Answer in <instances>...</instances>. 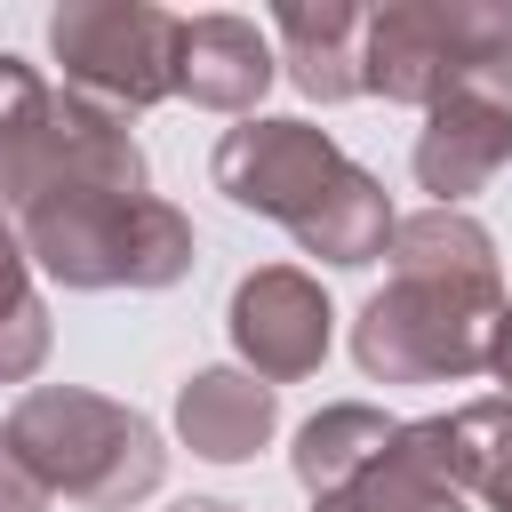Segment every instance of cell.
Wrapping results in <instances>:
<instances>
[{"label": "cell", "mask_w": 512, "mask_h": 512, "mask_svg": "<svg viewBox=\"0 0 512 512\" xmlns=\"http://www.w3.org/2000/svg\"><path fill=\"white\" fill-rule=\"evenodd\" d=\"M208 176L232 208L288 224V240L304 256L336 264V272L376 264L392 248V224H400L384 184L360 160H344L336 136L312 128V120H240V128H224Z\"/></svg>", "instance_id": "cell-1"}, {"label": "cell", "mask_w": 512, "mask_h": 512, "mask_svg": "<svg viewBox=\"0 0 512 512\" xmlns=\"http://www.w3.org/2000/svg\"><path fill=\"white\" fill-rule=\"evenodd\" d=\"M8 224L64 288H176L200 256L192 216L160 192H48Z\"/></svg>", "instance_id": "cell-2"}, {"label": "cell", "mask_w": 512, "mask_h": 512, "mask_svg": "<svg viewBox=\"0 0 512 512\" xmlns=\"http://www.w3.org/2000/svg\"><path fill=\"white\" fill-rule=\"evenodd\" d=\"M8 448L40 472L48 496H72L88 512H128L160 488L168 448L152 432V416H136L128 400L80 392V384H32L8 408Z\"/></svg>", "instance_id": "cell-3"}, {"label": "cell", "mask_w": 512, "mask_h": 512, "mask_svg": "<svg viewBox=\"0 0 512 512\" xmlns=\"http://www.w3.org/2000/svg\"><path fill=\"white\" fill-rule=\"evenodd\" d=\"M496 320H504V280L392 272L352 320V360L368 384H456L488 368Z\"/></svg>", "instance_id": "cell-4"}, {"label": "cell", "mask_w": 512, "mask_h": 512, "mask_svg": "<svg viewBox=\"0 0 512 512\" xmlns=\"http://www.w3.org/2000/svg\"><path fill=\"white\" fill-rule=\"evenodd\" d=\"M512 56V8L504 0H384L368 8L360 88L384 104L432 112L464 72Z\"/></svg>", "instance_id": "cell-5"}, {"label": "cell", "mask_w": 512, "mask_h": 512, "mask_svg": "<svg viewBox=\"0 0 512 512\" xmlns=\"http://www.w3.org/2000/svg\"><path fill=\"white\" fill-rule=\"evenodd\" d=\"M176 40L184 16L152 0H64L48 16V56L64 64V88L120 120L176 96Z\"/></svg>", "instance_id": "cell-6"}, {"label": "cell", "mask_w": 512, "mask_h": 512, "mask_svg": "<svg viewBox=\"0 0 512 512\" xmlns=\"http://www.w3.org/2000/svg\"><path fill=\"white\" fill-rule=\"evenodd\" d=\"M48 192H152L144 184V144L128 136V120L56 88L40 128L0 160V216L32 208Z\"/></svg>", "instance_id": "cell-7"}, {"label": "cell", "mask_w": 512, "mask_h": 512, "mask_svg": "<svg viewBox=\"0 0 512 512\" xmlns=\"http://www.w3.org/2000/svg\"><path fill=\"white\" fill-rule=\"evenodd\" d=\"M408 160H416V184L432 192V208H464L472 192H488L512 168V56L464 72L424 112V136Z\"/></svg>", "instance_id": "cell-8"}, {"label": "cell", "mask_w": 512, "mask_h": 512, "mask_svg": "<svg viewBox=\"0 0 512 512\" xmlns=\"http://www.w3.org/2000/svg\"><path fill=\"white\" fill-rule=\"evenodd\" d=\"M224 328H232V352L248 360V376H264V384H296V376H312V368L328 360L336 304H328V288H320L312 272H296V264H264V272H248V280L232 288Z\"/></svg>", "instance_id": "cell-9"}, {"label": "cell", "mask_w": 512, "mask_h": 512, "mask_svg": "<svg viewBox=\"0 0 512 512\" xmlns=\"http://www.w3.org/2000/svg\"><path fill=\"white\" fill-rule=\"evenodd\" d=\"M312 512H464V488L448 464V416L400 424L384 456L360 464L336 496H312Z\"/></svg>", "instance_id": "cell-10"}, {"label": "cell", "mask_w": 512, "mask_h": 512, "mask_svg": "<svg viewBox=\"0 0 512 512\" xmlns=\"http://www.w3.org/2000/svg\"><path fill=\"white\" fill-rule=\"evenodd\" d=\"M280 80V56L264 40V24L248 16H184V40H176V96L208 104V112H240L256 120L264 88Z\"/></svg>", "instance_id": "cell-11"}, {"label": "cell", "mask_w": 512, "mask_h": 512, "mask_svg": "<svg viewBox=\"0 0 512 512\" xmlns=\"http://www.w3.org/2000/svg\"><path fill=\"white\" fill-rule=\"evenodd\" d=\"M272 40H280V72L296 80V96H312V104L368 96L360 88L368 8H352V0H280L272 8Z\"/></svg>", "instance_id": "cell-12"}, {"label": "cell", "mask_w": 512, "mask_h": 512, "mask_svg": "<svg viewBox=\"0 0 512 512\" xmlns=\"http://www.w3.org/2000/svg\"><path fill=\"white\" fill-rule=\"evenodd\" d=\"M272 424H280V400H272V384L248 376V368H192V376L176 384V432H184V448L208 456V464L256 456V448L272 440Z\"/></svg>", "instance_id": "cell-13"}, {"label": "cell", "mask_w": 512, "mask_h": 512, "mask_svg": "<svg viewBox=\"0 0 512 512\" xmlns=\"http://www.w3.org/2000/svg\"><path fill=\"white\" fill-rule=\"evenodd\" d=\"M392 432H400V416H384V408H368V400H336V408H320V416L296 432L288 464H296L304 496H336L360 464H376V456H384V440H392Z\"/></svg>", "instance_id": "cell-14"}, {"label": "cell", "mask_w": 512, "mask_h": 512, "mask_svg": "<svg viewBox=\"0 0 512 512\" xmlns=\"http://www.w3.org/2000/svg\"><path fill=\"white\" fill-rule=\"evenodd\" d=\"M448 464L464 496H480L488 512H512V392L448 408Z\"/></svg>", "instance_id": "cell-15"}, {"label": "cell", "mask_w": 512, "mask_h": 512, "mask_svg": "<svg viewBox=\"0 0 512 512\" xmlns=\"http://www.w3.org/2000/svg\"><path fill=\"white\" fill-rule=\"evenodd\" d=\"M392 272H464V280H504L496 272V240L464 216V208H416L392 224Z\"/></svg>", "instance_id": "cell-16"}, {"label": "cell", "mask_w": 512, "mask_h": 512, "mask_svg": "<svg viewBox=\"0 0 512 512\" xmlns=\"http://www.w3.org/2000/svg\"><path fill=\"white\" fill-rule=\"evenodd\" d=\"M48 344H56V328L32 288V256H24L16 224L0 216V384H32L48 368Z\"/></svg>", "instance_id": "cell-17"}, {"label": "cell", "mask_w": 512, "mask_h": 512, "mask_svg": "<svg viewBox=\"0 0 512 512\" xmlns=\"http://www.w3.org/2000/svg\"><path fill=\"white\" fill-rule=\"evenodd\" d=\"M48 96H56V88H48V80H40L24 56H8V48H0V160H8V152H16L32 128H40Z\"/></svg>", "instance_id": "cell-18"}, {"label": "cell", "mask_w": 512, "mask_h": 512, "mask_svg": "<svg viewBox=\"0 0 512 512\" xmlns=\"http://www.w3.org/2000/svg\"><path fill=\"white\" fill-rule=\"evenodd\" d=\"M48 504H56V496L40 488V472H32V464L8 448V432H0V512H48Z\"/></svg>", "instance_id": "cell-19"}, {"label": "cell", "mask_w": 512, "mask_h": 512, "mask_svg": "<svg viewBox=\"0 0 512 512\" xmlns=\"http://www.w3.org/2000/svg\"><path fill=\"white\" fill-rule=\"evenodd\" d=\"M488 368H496L504 392H512V304H504V320H496V352H488Z\"/></svg>", "instance_id": "cell-20"}, {"label": "cell", "mask_w": 512, "mask_h": 512, "mask_svg": "<svg viewBox=\"0 0 512 512\" xmlns=\"http://www.w3.org/2000/svg\"><path fill=\"white\" fill-rule=\"evenodd\" d=\"M168 512H240V504H224V496H184V504H168Z\"/></svg>", "instance_id": "cell-21"}]
</instances>
